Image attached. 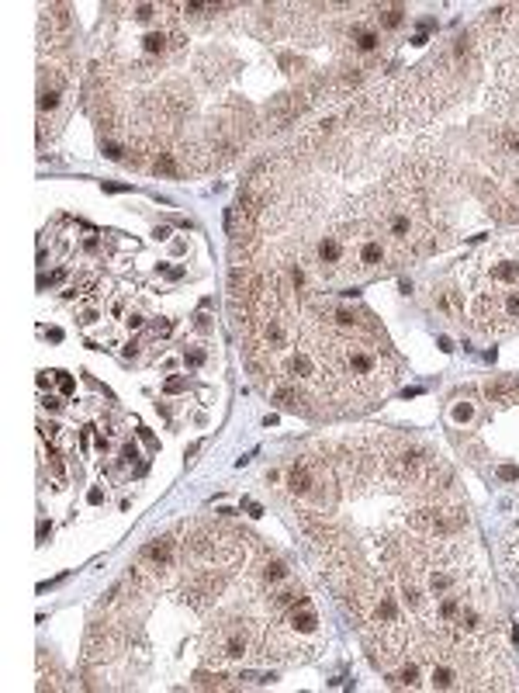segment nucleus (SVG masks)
<instances>
[{
	"instance_id": "obj_1",
	"label": "nucleus",
	"mask_w": 519,
	"mask_h": 693,
	"mask_svg": "<svg viewBox=\"0 0 519 693\" xmlns=\"http://www.w3.org/2000/svg\"><path fill=\"white\" fill-rule=\"evenodd\" d=\"M260 638L257 628L250 620H222L208 631V641H205V662L208 666H225V662H239L246 659L250 652H260Z\"/></svg>"
},
{
	"instance_id": "obj_2",
	"label": "nucleus",
	"mask_w": 519,
	"mask_h": 693,
	"mask_svg": "<svg viewBox=\"0 0 519 693\" xmlns=\"http://www.w3.org/2000/svg\"><path fill=\"white\" fill-rule=\"evenodd\" d=\"M284 485L298 499H326L329 503V496H322L319 485H333V479H329V468L322 461H294V465H287Z\"/></svg>"
},
{
	"instance_id": "obj_3",
	"label": "nucleus",
	"mask_w": 519,
	"mask_h": 693,
	"mask_svg": "<svg viewBox=\"0 0 519 693\" xmlns=\"http://www.w3.org/2000/svg\"><path fill=\"white\" fill-rule=\"evenodd\" d=\"M122 648V631L114 624H90L87 631V659L90 662H104Z\"/></svg>"
},
{
	"instance_id": "obj_4",
	"label": "nucleus",
	"mask_w": 519,
	"mask_h": 693,
	"mask_svg": "<svg viewBox=\"0 0 519 693\" xmlns=\"http://www.w3.org/2000/svg\"><path fill=\"white\" fill-rule=\"evenodd\" d=\"M346 42H350V49L353 55H360V59H370V55L381 53V28L374 25L370 18L367 21H353V25L346 28Z\"/></svg>"
},
{
	"instance_id": "obj_5",
	"label": "nucleus",
	"mask_w": 519,
	"mask_h": 693,
	"mask_svg": "<svg viewBox=\"0 0 519 693\" xmlns=\"http://www.w3.org/2000/svg\"><path fill=\"white\" fill-rule=\"evenodd\" d=\"M257 572H260V583L270 589V593L281 589L284 583H291V568H287V561H281L277 555H267V559L260 561Z\"/></svg>"
},
{
	"instance_id": "obj_6",
	"label": "nucleus",
	"mask_w": 519,
	"mask_h": 693,
	"mask_svg": "<svg viewBox=\"0 0 519 693\" xmlns=\"http://www.w3.org/2000/svg\"><path fill=\"white\" fill-rule=\"evenodd\" d=\"M374 25L381 28H388V31H395V28H402L405 25V7L402 4H385V7H374V18H370Z\"/></svg>"
},
{
	"instance_id": "obj_7",
	"label": "nucleus",
	"mask_w": 519,
	"mask_h": 693,
	"mask_svg": "<svg viewBox=\"0 0 519 693\" xmlns=\"http://www.w3.org/2000/svg\"><path fill=\"white\" fill-rule=\"evenodd\" d=\"M505 555H509V565H513V572L519 576V527L509 534V541H505Z\"/></svg>"
},
{
	"instance_id": "obj_8",
	"label": "nucleus",
	"mask_w": 519,
	"mask_h": 693,
	"mask_svg": "<svg viewBox=\"0 0 519 693\" xmlns=\"http://www.w3.org/2000/svg\"><path fill=\"white\" fill-rule=\"evenodd\" d=\"M205 361H208V354H205V350H201V346H191V350L183 354V364H187L191 371H198V368H201Z\"/></svg>"
},
{
	"instance_id": "obj_9",
	"label": "nucleus",
	"mask_w": 519,
	"mask_h": 693,
	"mask_svg": "<svg viewBox=\"0 0 519 693\" xmlns=\"http://www.w3.org/2000/svg\"><path fill=\"white\" fill-rule=\"evenodd\" d=\"M471 416H474V406H471V402H457V406H454V420H457V423H467Z\"/></svg>"
},
{
	"instance_id": "obj_10",
	"label": "nucleus",
	"mask_w": 519,
	"mask_h": 693,
	"mask_svg": "<svg viewBox=\"0 0 519 693\" xmlns=\"http://www.w3.org/2000/svg\"><path fill=\"white\" fill-rule=\"evenodd\" d=\"M498 479L516 482V479H519V468H513V465H505V468H498Z\"/></svg>"
},
{
	"instance_id": "obj_11",
	"label": "nucleus",
	"mask_w": 519,
	"mask_h": 693,
	"mask_svg": "<svg viewBox=\"0 0 519 693\" xmlns=\"http://www.w3.org/2000/svg\"><path fill=\"white\" fill-rule=\"evenodd\" d=\"M55 381H59V388H63V392H73V378H66V374H55Z\"/></svg>"
},
{
	"instance_id": "obj_12",
	"label": "nucleus",
	"mask_w": 519,
	"mask_h": 693,
	"mask_svg": "<svg viewBox=\"0 0 519 693\" xmlns=\"http://www.w3.org/2000/svg\"><path fill=\"white\" fill-rule=\"evenodd\" d=\"M181 388H187V381H183V378H173V381H166V392H181Z\"/></svg>"
},
{
	"instance_id": "obj_13",
	"label": "nucleus",
	"mask_w": 519,
	"mask_h": 693,
	"mask_svg": "<svg viewBox=\"0 0 519 693\" xmlns=\"http://www.w3.org/2000/svg\"><path fill=\"white\" fill-rule=\"evenodd\" d=\"M516 205H519V181H516Z\"/></svg>"
}]
</instances>
